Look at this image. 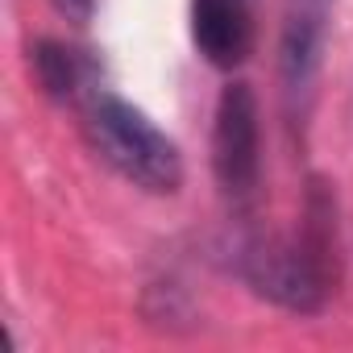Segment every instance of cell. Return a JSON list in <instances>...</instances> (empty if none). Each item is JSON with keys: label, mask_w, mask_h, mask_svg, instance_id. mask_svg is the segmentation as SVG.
<instances>
[{"label": "cell", "mask_w": 353, "mask_h": 353, "mask_svg": "<svg viewBox=\"0 0 353 353\" xmlns=\"http://www.w3.org/2000/svg\"><path fill=\"white\" fill-rule=\"evenodd\" d=\"M54 5H59L67 17H75V21H88V17H92V5H96V0H54Z\"/></svg>", "instance_id": "8992f818"}, {"label": "cell", "mask_w": 353, "mask_h": 353, "mask_svg": "<svg viewBox=\"0 0 353 353\" xmlns=\"http://www.w3.org/2000/svg\"><path fill=\"white\" fill-rule=\"evenodd\" d=\"M34 71H38V83L46 88V96H54V100H83L100 88L92 59L63 42H38Z\"/></svg>", "instance_id": "5b68a950"}, {"label": "cell", "mask_w": 353, "mask_h": 353, "mask_svg": "<svg viewBox=\"0 0 353 353\" xmlns=\"http://www.w3.org/2000/svg\"><path fill=\"white\" fill-rule=\"evenodd\" d=\"M212 170L229 200L245 204L262 179V125L250 83H229L212 125Z\"/></svg>", "instance_id": "3957f363"}, {"label": "cell", "mask_w": 353, "mask_h": 353, "mask_svg": "<svg viewBox=\"0 0 353 353\" xmlns=\"http://www.w3.org/2000/svg\"><path fill=\"white\" fill-rule=\"evenodd\" d=\"M336 200L320 179L307 188L299 229L250 241L241 258L250 287L291 312H320L336 291Z\"/></svg>", "instance_id": "6da1fadb"}, {"label": "cell", "mask_w": 353, "mask_h": 353, "mask_svg": "<svg viewBox=\"0 0 353 353\" xmlns=\"http://www.w3.org/2000/svg\"><path fill=\"white\" fill-rule=\"evenodd\" d=\"M192 38L212 67H241L254 46L250 5L245 0H192Z\"/></svg>", "instance_id": "277c9868"}, {"label": "cell", "mask_w": 353, "mask_h": 353, "mask_svg": "<svg viewBox=\"0 0 353 353\" xmlns=\"http://www.w3.org/2000/svg\"><path fill=\"white\" fill-rule=\"evenodd\" d=\"M83 104V133L100 162H108L121 179L141 192L170 196L183 188V154L141 108L121 100L108 88H96Z\"/></svg>", "instance_id": "7a4b0ae2"}]
</instances>
